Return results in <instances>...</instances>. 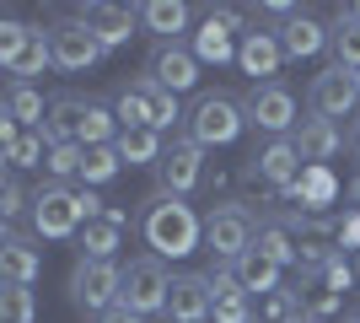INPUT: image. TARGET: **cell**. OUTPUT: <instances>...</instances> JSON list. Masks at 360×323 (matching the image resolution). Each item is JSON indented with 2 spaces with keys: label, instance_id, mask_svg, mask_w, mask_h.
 <instances>
[{
  "label": "cell",
  "instance_id": "obj_20",
  "mask_svg": "<svg viewBox=\"0 0 360 323\" xmlns=\"http://www.w3.org/2000/svg\"><path fill=\"white\" fill-rule=\"evenodd\" d=\"M124 227H129V210L108 205V210L97 215V221H86L81 237H75V243H81V259H113L124 248Z\"/></svg>",
  "mask_w": 360,
  "mask_h": 323
},
{
  "label": "cell",
  "instance_id": "obj_41",
  "mask_svg": "<svg viewBox=\"0 0 360 323\" xmlns=\"http://www.w3.org/2000/svg\"><path fill=\"white\" fill-rule=\"evenodd\" d=\"M349 264H355V286H360V253H355V259H349Z\"/></svg>",
  "mask_w": 360,
  "mask_h": 323
},
{
  "label": "cell",
  "instance_id": "obj_16",
  "mask_svg": "<svg viewBox=\"0 0 360 323\" xmlns=\"http://www.w3.org/2000/svg\"><path fill=\"white\" fill-rule=\"evenodd\" d=\"M91 97H75V92H60L49 97V119H44V140L49 146H81L86 140V124H91Z\"/></svg>",
  "mask_w": 360,
  "mask_h": 323
},
{
  "label": "cell",
  "instance_id": "obj_19",
  "mask_svg": "<svg viewBox=\"0 0 360 323\" xmlns=\"http://www.w3.org/2000/svg\"><path fill=\"white\" fill-rule=\"evenodd\" d=\"M290 140H296V151H301L307 167H328L333 156L345 151V129H339L333 119H317V113H312V119H301Z\"/></svg>",
  "mask_w": 360,
  "mask_h": 323
},
{
  "label": "cell",
  "instance_id": "obj_8",
  "mask_svg": "<svg viewBox=\"0 0 360 323\" xmlns=\"http://www.w3.org/2000/svg\"><path fill=\"white\" fill-rule=\"evenodd\" d=\"M167 296H172V275H167V264L156 259V253L124 264V291H119V302L129 312H140V318H156V312H162V318H167Z\"/></svg>",
  "mask_w": 360,
  "mask_h": 323
},
{
  "label": "cell",
  "instance_id": "obj_3",
  "mask_svg": "<svg viewBox=\"0 0 360 323\" xmlns=\"http://www.w3.org/2000/svg\"><path fill=\"white\" fill-rule=\"evenodd\" d=\"M113 113H119V129H172V124L183 119L178 113V97L162 92L156 81L135 76V81H124L119 92H113Z\"/></svg>",
  "mask_w": 360,
  "mask_h": 323
},
{
  "label": "cell",
  "instance_id": "obj_29",
  "mask_svg": "<svg viewBox=\"0 0 360 323\" xmlns=\"http://www.w3.org/2000/svg\"><path fill=\"white\" fill-rule=\"evenodd\" d=\"M113 146H119V156L129 162V167H156V162L167 156V146H162L156 129H119Z\"/></svg>",
  "mask_w": 360,
  "mask_h": 323
},
{
  "label": "cell",
  "instance_id": "obj_12",
  "mask_svg": "<svg viewBox=\"0 0 360 323\" xmlns=\"http://www.w3.org/2000/svg\"><path fill=\"white\" fill-rule=\"evenodd\" d=\"M355 103H360V87H355V70H345V65H323L312 76V87H307V108H312L317 119L339 124Z\"/></svg>",
  "mask_w": 360,
  "mask_h": 323
},
{
  "label": "cell",
  "instance_id": "obj_31",
  "mask_svg": "<svg viewBox=\"0 0 360 323\" xmlns=\"http://www.w3.org/2000/svg\"><path fill=\"white\" fill-rule=\"evenodd\" d=\"M253 323H301V296L285 286L269 296H253Z\"/></svg>",
  "mask_w": 360,
  "mask_h": 323
},
{
  "label": "cell",
  "instance_id": "obj_36",
  "mask_svg": "<svg viewBox=\"0 0 360 323\" xmlns=\"http://www.w3.org/2000/svg\"><path fill=\"white\" fill-rule=\"evenodd\" d=\"M215 323H253V296L248 291H215Z\"/></svg>",
  "mask_w": 360,
  "mask_h": 323
},
{
  "label": "cell",
  "instance_id": "obj_22",
  "mask_svg": "<svg viewBox=\"0 0 360 323\" xmlns=\"http://www.w3.org/2000/svg\"><path fill=\"white\" fill-rule=\"evenodd\" d=\"M6 81H32V76H44L49 65H54V44H49V27H27V38L6 54Z\"/></svg>",
  "mask_w": 360,
  "mask_h": 323
},
{
  "label": "cell",
  "instance_id": "obj_45",
  "mask_svg": "<svg viewBox=\"0 0 360 323\" xmlns=\"http://www.w3.org/2000/svg\"><path fill=\"white\" fill-rule=\"evenodd\" d=\"M355 323H360V318H355Z\"/></svg>",
  "mask_w": 360,
  "mask_h": 323
},
{
  "label": "cell",
  "instance_id": "obj_6",
  "mask_svg": "<svg viewBox=\"0 0 360 323\" xmlns=\"http://www.w3.org/2000/svg\"><path fill=\"white\" fill-rule=\"evenodd\" d=\"M253 243H258V221H253L248 205L226 200V205H215V210L205 215V248L215 253V264H237Z\"/></svg>",
  "mask_w": 360,
  "mask_h": 323
},
{
  "label": "cell",
  "instance_id": "obj_38",
  "mask_svg": "<svg viewBox=\"0 0 360 323\" xmlns=\"http://www.w3.org/2000/svg\"><path fill=\"white\" fill-rule=\"evenodd\" d=\"M22 38H27V27H22V22H11V16H6V22H0V60H6V54H11V49L22 44Z\"/></svg>",
  "mask_w": 360,
  "mask_h": 323
},
{
  "label": "cell",
  "instance_id": "obj_27",
  "mask_svg": "<svg viewBox=\"0 0 360 323\" xmlns=\"http://www.w3.org/2000/svg\"><path fill=\"white\" fill-rule=\"evenodd\" d=\"M328 49H333V65H345V70H360V16L349 6H339L328 27Z\"/></svg>",
  "mask_w": 360,
  "mask_h": 323
},
{
  "label": "cell",
  "instance_id": "obj_14",
  "mask_svg": "<svg viewBox=\"0 0 360 323\" xmlns=\"http://www.w3.org/2000/svg\"><path fill=\"white\" fill-rule=\"evenodd\" d=\"M210 318H215V286H210V275H194V270L172 275L167 323H210Z\"/></svg>",
  "mask_w": 360,
  "mask_h": 323
},
{
  "label": "cell",
  "instance_id": "obj_25",
  "mask_svg": "<svg viewBox=\"0 0 360 323\" xmlns=\"http://www.w3.org/2000/svg\"><path fill=\"white\" fill-rule=\"evenodd\" d=\"M0 113L16 124V129H44L49 119V103L32 81H6V97H0Z\"/></svg>",
  "mask_w": 360,
  "mask_h": 323
},
{
  "label": "cell",
  "instance_id": "obj_39",
  "mask_svg": "<svg viewBox=\"0 0 360 323\" xmlns=\"http://www.w3.org/2000/svg\"><path fill=\"white\" fill-rule=\"evenodd\" d=\"M97 323H146V318H140V312H129V308L119 302V308H108V312H103Z\"/></svg>",
  "mask_w": 360,
  "mask_h": 323
},
{
  "label": "cell",
  "instance_id": "obj_32",
  "mask_svg": "<svg viewBox=\"0 0 360 323\" xmlns=\"http://www.w3.org/2000/svg\"><path fill=\"white\" fill-rule=\"evenodd\" d=\"M81 184H113L119 178V167H124V156H119V146H81Z\"/></svg>",
  "mask_w": 360,
  "mask_h": 323
},
{
  "label": "cell",
  "instance_id": "obj_23",
  "mask_svg": "<svg viewBox=\"0 0 360 323\" xmlns=\"http://www.w3.org/2000/svg\"><path fill=\"white\" fill-rule=\"evenodd\" d=\"M280 49H285V60H312L328 49V27L312 11H296L290 22H280Z\"/></svg>",
  "mask_w": 360,
  "mask_h": 323
},
{
  "label": "cell",
  "instance_id": "obj_43",
  "mask_svg": "<svg viewBox=\"0 0 360 323\" xmlns=\"http://www.w3.org/2000/svg\"><path fill=\"white\" fill-rule=\"evenodd\" d=\"M355 87H360V70H355Z\"/></svg>",
  "mask_w": 360,
  "mask_h": 323
},
{
  "label": "cell",
  "instance_id": "obj_40",
  "mask_svg": "<svg viewBox=\"0 0 360 323\" xmlns=\"http://www.w3.org/2000/svg\"><path fill=\"white\" fill-rule=\"evenodd\" d=\"M349 200H360V178H355V184H349Z\"/></svg>",
  "mask_w": 360,
  "mask_h": 323
},
{
  "label": "cell",
  "instance_id": "obj_33",
  "mask_svg": "<svg viewBox=\"0 0 360 323\" xmlns=\"http://www.w3.org/2000/svg\"><path fill=\"white\" fill-rule=\"evenodd\" d=\"M253 248H264V253H269L280 270H290V264L301 270V248L290 243V232H285V227H274V221H258V243H253Z\"/></svg>",
  "mask_w": 360,
  "mask_h": 323
},
{
  "label": "cell",
  "instance_id": "obj_30",
  "mask_svg": "<svg viewBox=\"0 0 360 323\" xmlns=\"http://www.w3.org/2000/svg\"><path fill=\"white\" fill-rule=\"evenodd\" d=\"M290 200H301V210H317V205H333V194H339V184H333L328 167H301V178L285 189Z\"/></svg>",
  "mask_w": 360,
  "mask_h": 323
},
{
  "label": "cell",
  "instance_id": "obj_24",
  "mask_svg": "<svg viewBox=\"0 0 360 323\" xmlns=\"http://www.w3.org/2000/svg\"><path fill=\"white\" fill-rule=\"evenodd\" d=\"M188 6L183 0H146L140 6V27L156 38V44H183V32H188Z\"/></svg>",
  "mask_w": 360,
  "mask_h": 323
},
{
  "label": "cell",
  "instance_id": "obj_11",
  "mask_svg": "<svg viewBox=\"0 0 360 323\" xmlns=\"http://www.w3.org/2000/svg\"><path fill=\"white\" fill-rule=\"evenodd\" d=\"M199 184H205V146H194L188 135H178L167 146V156L156 162V189L183 200V194H194Z\"/></svg>",
  "mask_w": 360,
  "mask_h": 323
},
{
  "label": "cell",
  "instance_id": "obj_21",
  "mask_svg": "<svg viewBox=\"0 0 360 323\" xmlns=\"http://www.w3.org/2000/svg\"><path fill=\"white\" fill-rule=\"evenodd\" d=\"M301 167H307V162H301L296 140H269V146L253 156V167H248V172H258L269 189H280V194H285V189L301 178Z\"/></svg>",
  "mask_w": 360,
  "mask_h": 323
},
{
  "label": "cell",
  "instance_id": "obj_1",
  "mask_svg": "<svg viewBox=\"0 0 360 323\" xmlns=\"http://www.w3.org/2000/svg\"><path fill=\"white\" fill-rule=\"evenodd\" d=\"M146 210H140V237H146V248L156 253V259H188L199 243H205V221H199V210L188 200H178V194H146Z\"/></svg>",
  "mask_w": 360,
  "mask_h": 323
},
{
  "label": "cell",
  "instance_id": "obj_35",
  "mask_svg": "<svg viewBox=\"0 0 360 323\" xmlns=\"http://www.w3.org/2000/svg\"><path fill=\"white\" fill-rule=\"evenodd\" d=\"M81 146H49V178H54V184H70V178H81Z\"/></svg>",
  "mask_w": 360,
  "mask_h": 323
},
{
  "label": "cell",
  "instance_id": "obj_26",
  "mask_svg": "<svg viewBox=\"0 0 360 323\" xmlns=\"http://www.w3.org/2000/svg\"><path fill=\"white\" fill-rule=\"evenodd\" d=\"M231 275H237V286L248 296H269V291H280V275H285V270H280L264 248H248V253L231 264Z\"/></svg>",
  "mask_w": 360,
  "mask_h": 323
},
{
  "label": "cell",
  "instance_id": "obj_28",
  "mask_svg": "<svg viewBox=\"0 0 360 323\" xmlns=\"http://www.w3.org/2000/svg\"><path fill=\"white\" fill-rule=\"evenodd\" d=\"M0 156H6V172L44 167L49 162V140H44V129H22V135H11L6 146H0Z\"/></svg>",
  "mask_w": 360,
  "mask_h": 323
},
{
  "label": "cell",
  "instance_id": "obj_9",
  "mask_svg": "<svg viewBox=\"0 0 360 323\" xmlns=\"http://www.w3.org/2000/svg\"><path fill=\"white\" fill-rule=\"evenodd\" d=\"M248 124H253L258 135H269V140H290L296 135V92H290L285 81H258L253 92H248Z\"/></svg>",
  "mask_w": 360,
  "mask_h": 323
},
{
  "label": "cell",
  "instance_id": "obj_18",
  "mask_svg": "<svg viewBox=\"0 0 360 323\" xmlns=\"http://www.w3.org/2000/svg\"><path fill=\"white\" fill-rule=\"evenodd\" d=\"M0 275H6V286H38V275H44V253L32 248L27 232L6 227V237H0Z\"/></svg>",
  "mask_w": 360,
  "mask_h": 323
},
{
  "label": "cell",
  "instance_id": "obj_42",
  "mask_svg": "<svg viewBox=\"0 0 360 323\" xmlns=\"http://www.w3.org/2000/svg\"><path fill=\"white\" fill-rule=\"evenodd\" d=\"M355 151H360V124H355Z\"/></svg>",
  "mask_w": 360,
  "mask_h": 323
},
{
  "label": "cell",
  "instance_id": "obj_15",
  "mask_svg": "<svg viewBox=\"0 0 360 323\" xmlns=\"http://www.w3.org/2000/svg\"><path fill=\"white\" fill-rule=\"evenodd\" d=\"M49 44H54V70H70V76L91 70V65L108 54V49L97 44V38H91L81 22H75V16H70V22H54V27H49Z\"/></svg>",
  "mask_w": 360,
  "mask_h": 323
},
{
  "label": "cell",
  "instance_id": "obj_7",
  "mask_svg": "<svg viewBox=\"0 0 360 323\" xmlns=\"http://www.w3.org/2000/svg\"><path fill=\"white\" fill-rule=\"evenodd\" d=\"M242 38H248V27H242V11H237V6H210L205 22L188 32V49H194L199 65H231Z\"/></svg>",
  "mask_w": 360,
  "mask_h": 323
},
{
  "label": "cell",
  "instance_id": "obj_44",
  "mask_svg": "<svg viewBox=\"0 0 360 323\" xmlns=\"http://www.w3.org/2000/svg\"><path fill=\"white\" fill-rule=\"evenodd\" d=\"M301 323H307V318H301Z\"/></svg>",
  "mask_w": 360,
  "mask_h": 323
},
{
  "label": "cell",
  "instance_id": "obj_10",
  "mask_svg": "<svg viewBox=\"0 0 360 323\" xmlns=\"http://www.w3.org/2000/svg\"><path fill=\"white\" fill-rule=\"evenodd\" d=\"M75 22L97 38L103 49H124L140 32V6H113V0H86L75 6Z\"/></svg>",
  "mask_w": 360,
  "mask_h": 323
},
{
  "label": "cell",
  "instance_id": "obj_17",
  "mask_svg": "<svg viewBox=\"0 0 360 323\" xmlns=\"http://www.w3.org/2000/svg\"><path fill=\"white\" fill-rule=\"evenodd\" d=\"M237 65H242V76H253V87H258V81H280V65H285L280 32L253 27V32L237 44Z\"/></svg>",
  "mask_w": 360,
  "mask_h": 323
},
{
  "label": "cell",
  "instance_id": "obj_34",
  "mask_svg": "<svg viewBox=\"0 0 360 323\" xmlns=\"http://www.w3.org/2000/svg\"><path fill=\"white\" fill-rule=\"evenodd\" d=\"M0 318L6 323H32L38 318V291H32V286H6V291H0Z\"/></svg>",
  "mask_w": 360,
  "mask_h": 323
},
{
  "label": "cell",
  "instance_id": "obj_4",
  "mask_svg": "<svg viewBox=\"0 0 360 323\" xmlns=\"http://www.w3.org/2000/svg\"><path fill=\"white\" fill-rule=\"evenodd\" d=\"M242 124H248V108L226 92H199L194 108H188V140L205 146V151L210 146H231L242 135Z\"/></svg>",
  "mask_w": 360,
  "mask_h": 323
},
{
  "label": "cell",
  "instance_id": "obj_5",
  "mask_svg": "<svg viewBox=\"0 0 360 323\" xmlns=\"http://www.w3.org/2000/svg\"><path fill=\"white\" fill-rule=\"evenodd\" d=\"M65 291L81 312H97L103 318L108 308H119V291H124V264L119 259H75Z\"/></svg>",
  "mask_w": 360,
  "mask_h": 323
},
{
  "label": "cell",
  "instance_id": "obj_13",
  "mask_svg": "<svg viewBox=\"0 0 360 323\" xmlns=\"http://www.w3.org/2000/svg\"><path fill=\"white\" fill-rule=\"evenodd\" d=\"M146 81H156L162 92H194L199 87V60H194V49L188 44H156L150 49V60H146Z\"/></svg>",
  "mask_w": 360,
  "mask_h": 323
},
{
  "label": "cell",
  "instance_id": "obj_37",
  "mask_svg": "<svg viewBox=\"0 0 360 323\" xmlns=\"http://www.w3.org/2000/svg\"><path fill=\"white\" fill-rule=\"evenodd\" d=\"M22 210H32V194L22 189V178H16V172H6V184H0V215H6V221H16Z\"/></svg>",
  "mask_w": 360,
  "mask_h": 323
},
{
  "label": "cell",
  "instance_id": "obj_2",
  "mask_svg": "<svg viewBox=\"0 0 360 323\" xmlns=\"http://www.w3.org/2000/svg\"><path fill=\"white\" fill-rule=\"evenodd\" d=\"M32 237L38 243H65V237H81L86 227V189L70 184H44L32 194Z\"/></svg>",
  "mask_w": 360,
  "mask_h": 323
}]
</instances>
